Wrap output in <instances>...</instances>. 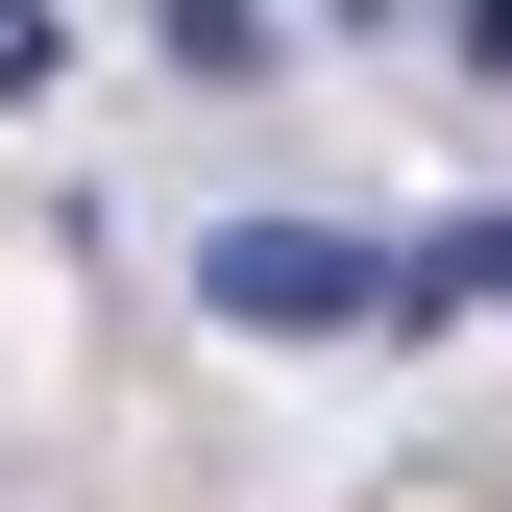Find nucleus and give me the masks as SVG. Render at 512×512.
I'll return each mask as SVG.
<instances>
[{"instance_id":"f257e3e1","label":"nucleus","mask_w":512,"mask_h":512,"mask_svg":"<svg viewBox=\"0 0 512 512\" xmlns=\"http://www.w3.org/2000/svg\"><path fill=\"white\" fill-rule=\"evenodd\" d=\"M196 293L244 317V342H342V317H391L415 269H391V244H317V220H220V244H196Z\"/></svg>"}]
</instances>
